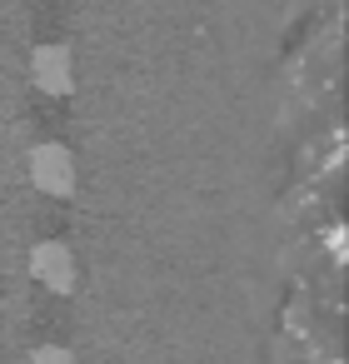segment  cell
<instances>
[{
    "mask_svg": "<svg viewBox=\"0 0 349 364\" xmlns=\"http://www.w3.org/2000/svg\"><path fill=\"white\" fill-rule=\"evenodd\" d=\"M31 364H75V359H70L65 344H41V349L31 354Z\"/></svg>",
    "mask_w": 349,
    "mask_h": 364,
    "instance_id": "277c9868",
    "label": "cell"
},
{
    "mask_svg": "<svg viewBox=\"0 0 349 364\" xmlns=\"http://www.w3.org/2000/svg\"><path fill=\"white\" fill-rule=\"evenodd\" d=\"M31 80H36V90L41 95H70L75 90V60H70V50L65 46H36V55H31Z\"/></svg>",
    "mask_w": 349,
    "mask_h": 364,
    "instance_id": "7a4b0ae2",
    "label": "cell"
},
{
    "mask_svg": "<svg viewBox=\"0 0 349 364\" xmlns=\"http://www.w3.org/2000/svg\"><path fill=\"white\" fill-rule=\"evenodd\" d=\"M26 175H31V185H36L41 195H55V200L75 195V155H70L60 140L36 145L31 160H26Z\"/></svg>",
    "mask_w": 349,
    "mask_h": 364,
    "instance_id": "6da1fadb",
    "label": "cell"
},
{
    "mask_svg": "<svg viewBox=\"0 0 349 364\" xmlns=\"http://www.w3.org/2000/svg\"><path fill=\"white\" fill-rule=\"evenodd\" d=\"M31 274L50 289V294H70L75 289V255L60 240H41L31 250Z\"/></svg>",
    "mask_w": 349,
    "mask_h": 364,
    "instance_id": "3957f363",
    "label": "cell"
}]
</instances>
